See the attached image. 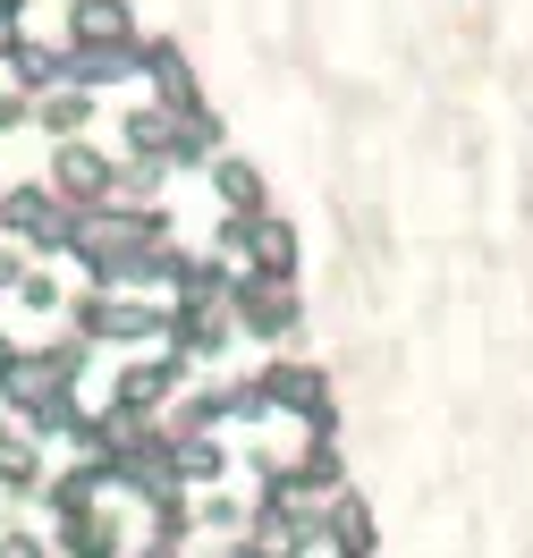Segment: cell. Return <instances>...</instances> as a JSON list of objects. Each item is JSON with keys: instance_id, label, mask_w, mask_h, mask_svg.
<instances>
[{"instance_id": "1", "label": "cell", "mask_w": 533, "mask_h": 558, "mask_svg": "<svg viewBox=\"0 0 533 558\" xmlns=\"http://www.w3.org/2000/svg\"><path fill=\"white\" fill-rule=\"evenodd\" d=\"M263 398H280L288 415H314V423H322V381H314V373H296V364L263 373Z\"/></svg>"}, {"instance_id": "2", "label": "cell", "mask_w": 533, "mask_h": 558, "mask_svg": "<svg viewBox=\"0 0 533 558\" xmlns=\"http://www.w3.org/2000/svg\"><path fill=\"white\" fill-rule=\"evenodd\" d=\"M76 35L119 51V43H128V9H119V0H85V9H76Z\"/></svg>"}, {"instance_id": "3", "label": "cell", "mask_w": 533, "mask_h": 558, "mask_svg": "<svg viewBox=\"0 0 533 558\" xmlns=\"http://www.w3.org/2000/svg\"><path fill=\"white\" fill-rule=\"evenodd\" d=\"M330 533H339V558H364V550H373V524H364V508H355V499H339Z\"/></svg>"}, {"instance_id": "4", "label": "cell", "mask_w": 533, "mask_h": 558, "mask_svg": "<svg viewBox=\"0 0 533 558\" xmlns=\"http://www.w3.org/2000/svg\"><path fill=\"white\" fill-rule=\"evenodd\" d=\"M69 550H76V558H119V533H110V524H94V517H76V524H69Z\"/></svg>"}, {"instance_id": "5", "label": "cell", "mask_w": 533, "mask_h": 558, "mask_svg": "<svg viewBox=\"0 0 533 558\" xmlns=\"http://www.w3.org/2000/svg\"><path fill=\"white\" fill-rule=\"evenodd\" d=\"M220 195H229L238 211H254V195H263V186H254V170H238V161H229V170H220Z\"/></svg>"}, {"instance_id": "6", "label": "cell", "mask_w": 533, "mask_h": 558, "mask_svg": "<svg viewBox=\"0 0 533 558\" xmlns=\"http://www.w3.org/2000/svg\"><path fill=\"white\" fill-rule=\"evenodd\" d=\"M0 483H9V490H35V457H17V449H0Z\"/></svg>"}, {"instance_id": "7", "label": "cell", "mask_w": 533, "mask_h": 558, "mask_svg": "<svg viewBox=\"0 0 533 558\" xmlns=\"http://www.w3.org/2000/svg\"><path fill=\"white\" fill-rule=\"evenodd\" d=\"M178 465H186V474H195V483H204V474H220V457L204 449V440H186V449H178Z\"/></svg>"}, {"instance_id": "8", "label": "cell", "mask_w": 533, "mask_h": 558, "mask_svg": "<svg viewBox=\"0 0 533 558\" xmlns=\"http://www.w3.org/2000/svg\"><path fill=\"white\" fill-rule=\"evenodd\" d=\"M0 558H43V550L26 542V533H9V542H0Z\"/></svg>"}]
</instances>
